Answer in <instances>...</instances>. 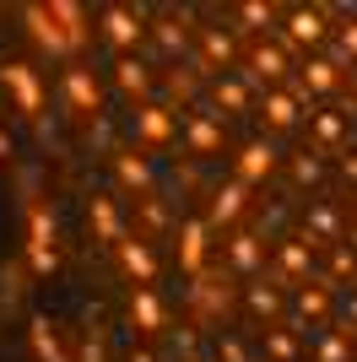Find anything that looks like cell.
Segmentation results:
<instances>
[{
	"label": "cell",
	"instance_id": "6da1fadb",
	"mask_svg": "<svg viewBox=\"0 0 357 362\" xmlns=\"http://www.w3.org/2000/svg\"><path fill=\"white\" fill-rule=\"evenodd\" d=\"M282 38L298 49V54H303V49H319L330 38V11L325 6H298V11H287Z\"/></svg>",
	"mask_w": 357,
	"mask_h": 362
},
{
	"label": "cell",
	"instance_id": "7a4b0ae2",
	"mask_svg": "<svg viewBox=\"0 0 357 362\" xmlns=\"http://www.w3.org/2000/svg\"><path fill=\"white\" fill-rule=\"evenodd\" d=\"M0 87L16 98V108H22L28 119L44 114V87H38V76H33L28 60H6V65H0Z\"/></svg>",
	"mask_w": 357,
	"mask_h": 362
},
{
	"label": "cell",
	"instance_id": "3957f363",
	"mask_svg": "<svg viewBox=\"0 0 357 362\" xmlns=\"http://www.w3.org/2000/svg\"><path fill=\"white\" fill-rule=\"evenodd\" d=\"M28 265L38 276H55L60 265V249H55V222H49L44 206H33L28 211Z\"/></svg>",
	"mask_w": 357,
	"mask_h": 362
},
{
	"label": "cell",
	"instance_id": "277c9868",
	"mask_svg": "<svg viewBox=\"0 0 357 362\" xmlns=\"http://www.w3.org/2000/svg\"><path fill=\"white\" fill-rule=\"evenodd\" d=\"M98 22H103V38L125 54V49H135L141 38H147V16L141 11H130V6H103L98 11Z\"/></svg>",
	"mask_w": 357,
	"mask_h": 362
},
{
	"label": "cell",
	"instance_id": "5b68a950",
	"mask_svg": "<svg viewBox=\"0 0 357 362\" xmlns=\"http://www.w3.org/2000/svg\"><path fill=\"white\" fill-rule=\"evenodd\" d=\"M174 114H168V108H157V103H141L135 108V119H130V136L141 141V151L147 146H168V141H174Z\"/></svg>",
	"mask_w": 357,
	"mask_h": 362
},
{
	"label": "cell",
	"instance_id": "8992f818",
	"mask_svg": "<svg viewBox=\"0 0 357 362\" xmlns=\"http://www.w3.org/2000/svg\"><path fill=\"white\" fill-rule=\"evenodd\" d=\"M22 22H28V33H33L38 49H49V54H76V44L65 38V28L49 16V6H22Z\"/></svg>",
	"mask_w": 357,
	"mask_h": 362
},
{
	"label": "cell",
	"instance_id": "52a82bcc",
	"mask_svg": "<svg viewBox=\"0 0 357 362\" xmlns=\"http://www.w3.org/2000/svg\"><path fill=\"white\" fill-rule=\"evenodd\" d=\"M206 238H211L206 216H184V222H178V265L190 276H200V265H206V249H211Z\"/></svg>",
	"mask_w": 357,
	"mask_h": 362
},
{
	"label": "cell",
	"instance_id": "ba28073f",
	"mask_svg": "<svg viewBox=\"0 0 357 362\" xmlns=\"http://www.w3.org/2000/svg\"><path fill=\"white\" fill-rule=\"evenodd\" d=\"M114 255H119V271L130 276L135 287H152V281H157V255H152L147 238H125Z\"/></svg>",
	"mask_w": 357,
	"mask_h": 362
},
{
	"label": "cell",
	"instance_id": "9c48e42d",
	"mask_svg": "<svg viewBox=\"0 0 357 362\" xmlns=\"http://www.w3.org/2000/svg\"><path fill=\"white\" fill-rule=\"evenodd\" d=\"M130 325H135V330H147V335L168 330V308H163V298H157L152 287H130Z\"/></svg>",
	"mask_w": 357,
	"mask_h": 362
},
{
	"label": "cell",
	"instance_id": "30bf717a",
	"mask_svg": "<svg viewBox=\"0 0 357 362\" xmlns=\"http://www.w3.org/2000/svg\"><path fill=\"white\" fill-rule=\"evenodd\" d=\"M184 146H190V157L222 151V124L211 119V114H184Z\"/></svg>",
	"mask_w": 357,
	"mask_h": 362
},
{
	"label": "cell",
	"instance_id": "8fae6325",
	"mask_svg": "<svg viewBox=\"0 0 357 362\" xmlns=\"http://www.w3.org/2000/svg\"><path fill=\"white\" fill-rule=\"evenodd\" d=\"M238 184H260V179H271L276 173V146L271 141H254V146H244L238 151Z\"/></svg>",
	"mask_w": 357,
	"mask_h": 362
},
{
	"label": "cell",
	"instance_id": "7c38bea8",
	"mask_svg": "<svg viewBox=\"0 0 357 362\" xmlns=\"http://www.w3.org/2000/svg\"><path fill=\"white\" fill-rule=\"evenodd\" d=\"M87 222H92V233H98V243H108V249H119V243H125V233H119V211H114V195H92Z\"/></svg>",
	"mask_w": 357,
	"mask_h": 362
},
{
	"label": "cell",
	"instance_id": "4fadbf2b",
	"mask_svg": "<svg viewBox=\"0 0 357 362\" xmlns=\"http://www.w3.org/2000/svg\"><path fill=\"white\" fill-rule=\"evenodd\" d=\"M28 341H33V357L38 362H71L65 346H60V335H55V325L44 314H28Z\"/></svg>",
	"mask_w": 357,
	"mask_h": 362
},
{
	"label": "cell",
	"instance_id": "5bb4252c",
	"mask_svg": "<svg viewBox=\"0 0 357 362\" xmlns=\"http://www.w3.org/2000/svg\"><path fill=\"white\" fill-rule=\"evenodd\" d=\"M260 119H266L271 130H293L298 124V98L282 92V87H271L266 98H260Z\"/></svg>",
	"mask_w": 357,
	"mask_h": 362
},
{
	"label": "cell",
	"instance_id": "9a60e30c",
	"mask_svg": "<svg viewBox=\"0 0 357 362\" xmlns=\"http://www.w3.org/2000/svg\"><path fill=\"white\" fill-rule=\"evenodd\" d=\"M244 65H249V81H282L287 76V54L276 44H254Z\"/></svg>",
	"mask_w": 357,
	"mask_h": 362
},
{
	"label": "cell",
	"instance_id": "2e32d148",
	"mask_svg": "<svg viewBox=\"0 0 357 362\" xmlns=\"http://www.w3.org/2000/svg\"><path fill=\"white\" fill-rule=\"evenodd\" d=\"M244 206H249V184L233 179V184H222V189L211 195V216H206V222H238Z\"/></svg>",
	"mask_w": 357,
	"mask_h": 362
},
{
	"label": "cell",
	"instance_id": "e0dca14e",
	"mask_svg": "<svg viewBox=\"0 0 357 362\" xmlns=\"http://www.w3.org/2000/svg\"><path fill=\"white\" fill-rule=\"evenodd\" d=\"M114 173H119V184H125V189H147V184H152L147 151H141V146H135V151H119V157H114Z\"/></svg>",
	"mask_w": 357,
	"mask_h": 362
},
{
	"label": "cell",
	"instance_id": "ac0fdd59",
	"mask_svg": "<svg viewBox=\"0 0 357 362\" xmlns=\"http://www.w3.org/2000/svg\"><path fill=\"white\" fill-rule=\"evenodd\" d=\"M49 16H55L60 28H65V38H71L76 49L87 44V11H81L76 0H49Z\"/></svg>",
	"mask_w": 357,
	"mask_h": 362
},
{
	"label": "cell",
	"instance_id": "d6986e66",
	"mask_svg": "<svg viewBox=\"0 0 357 362\" xmlns=\"http://www.w3.org/2000/svg\"><path fill=\"white\" fill-rule=\"evenodd\" d=\"M65 92H71L76 114H98V81H92L81 65H71V71H65Z\"/></svg>",
	"mask_w": 357,
	"mask_h": 362
},
{
	"label": "cell",
	"instance_id": "ffe728a7",
	"mask_svg": "<svg viewBox=\"0 0 357 362\" xmlns=\"http://www.w3.org/2000/svg\"><path fill=\"white\" fill-rule=\"evenodd\" d=\"M303 92H336L341 87V65L336 60H303Z\"/></svg>",
	"mask_w": 357,
	"mask_h": 362
},
{
	"label": "cell",
	"instance_id": "44dd1931",
	"mask_svg": "<svg viewBox=\"0 0 357 362\" xmlns=\"http://www.w3.org/2000/svg\"><path fill=\"white\" fill-rule=\"evenodd\" d=\"M211 103L227 108V114H249V81H238V76H222V81L211 87Z\"/></svg>",
	"mask_w": 357,
	"mask_h": 362
},
{
	"label": "cell",
	"instance_id": "7402d4cb",
	"mask_svg": "<svg viewBox=\"0 0 357 362\" xmlns=\"http://www.w3.org/2000/svg\"><path fill=\"white\" fill-rule=\"evenodd\" d=\"M298 314L309 319V325H319V319L330 314V281H303V292H298Z\"/></svg>",
	"mask_w": 357,
	"mask_h": 362
},
{
	"label": "cell",
	"instance_id": "603a6c76",
	"mask_svg": "<svg viewBox=\"0 0 357 362\" xmlns=\"http://www.w3.org/2000/svg\"><path fill=\"white\" fill-rule=\"evenodd\" d=\"M227 265H233V271H244V276H249L254 265H260V238H249V233H238V238L227 243Z\"/></svg>",
	"mask_w": 357,
	"mask_h": 362
},
{
	"label": "cell",
	"instance_id": "cb8c5ba5",
	"mask_svg": "<svg viewBox=\"0 0 357 362\" xmlns=\"http://www.w3.org/2000/svg\"><path fill=\"white\" fill-rule=\"evenodd\" d=\"M114 81H119V87H125V92H135V98H141V92L152 87L147 65H141V60H130V54H119V65H114Z\"/></svg>",
	"mask_w": 357,
	"mask_h": 362
},
{
	"label": "cell",
	"instance_id": "d4e9b609",
	"mask_svg": "<svg viewBox=\"0 0 357 362\" xmlns=\"http://www.w3.org/2000/svg\"><path fill=\"white\" fill-rule=\"evenodd\" d=\"M260 341H266V351H271L276 362H293V357H298V330H282V325H271Z\"/></svg>",
	"mask_w": 357,
	"mask_h": 362
},
{
	"label": "cell",
	"instance_id": "484cf974",
	"mask_svg": "<svg viewBox=\"0 0 357 362\" xmlns=\"http://www.w3.org/2000/svg\"><path fill=\"white\" fill-rule=\"evenodd\" d=\"M244 298H249V308H254V314H266V319H276V314H282V292L271 287V281H254V287L244 292Z\"/></svg>",
	"mask_w": 357,
	"mask_h": 362
},
{
	"label": "cell",
	"instance_id": "4316f807",
	"mask_svg": "<svg viewBox=\"0 0 357 362\" xmlns=\"http://www.w3.org/2000/svg\"><path fill=\"white\" fill-rule=\"evenodd\" d=\"M200 44H206V60L211 65H227V60H233V38H227L222 28H200Z\"/></svg>",
	"mask_w": 357,
	"mask_h": 362
},
{
	"label": "cell",
	"instance_id": "83f0119b",
	"mask_svg": "<svg viewBox=\"0 0 357 362\" xmlns=\"http://www.w3.org/2000/svg\"><path fill=\"white\" fill-rule=\"evenodd\" d=\"M276 259H282V271H287V276H303V271H309V243H303V238H287Z\"/></svg>",
	"mask_w": 357,
	"mask_h": 362
},
{
	"label": "cell",
	"instance_id": "f1b7e54d",
	"mask_svg": "<svg viewBox=\"0 0 357 362\" xmlns=\"http://www.w3.org/2000/svg\"><path fill=\"white\" fill-rule=\"evenodd\" d=\"M238 22H249V33H266L276 22V11L271 6H238Z\"/></svg>",
	"mask_w": 357,
	"mask_h": 362
},
{
	"label": "cell",
	"instance_id": "f546056e",
	"mask_svg": "<svg viewBox=\"0 0 357 362\" xmlns=\"http://www.w3.org/2000/svg\"><path fill=\"white\" fill-rule=\"evenodd\" d=\"M309 119H314V136L319 141H341L346 136V124L336 119V114H309Z\"/></svg>",
	"mask_w": 357,
	"mask_h": 362
},
{
	"label": "cell",
	"instance_id": "4dcf8cb0",
	"mask_svg": "<svg viewBox=\"0 0 357 362\" xmlns=\"http://www.w3.org/2000/svg\"><path fill=\"white\" fill-rule=\"evenodd\" d=\"M336 38H341V60H352V65H357V11L346 16L341 28H336Z\"/></svg>",
	"mask_w": 357,
	"mask_h": 362
},
{
	"label": "cell",
	"instance_id": "1f68e13d",
	"mask_svg": "<svg viewBox=\"0 0 357 362\" xmlns=\"http://www.w3.org/2000/svg\"><path fill=\"white\" fill-rule=\"evenodd\" d=\"M22 298V271H0V308H16Z\"/></svg>",
	"mask_w": 357,
	"mask_h": 362
},
{
	"label": "cell",
	"instance_id": "d6a6232c",
	"mask_svg": "<svg viewBox=\"0 0 357 362\" xmlns=\"http://www.w3.org/2000/svg\"><path fill=\"white\" fill-rule=\"evenodd\" d=\"M352 351H346V335H325L319 341V362H346Z\"/></svg>",
	"mask_w": 357,
	"mask_h": 362
},
{
	"label": "cell",
	"instance_id": "836d02e7",
	"mask_svg": "<svg viewBox=\"0 0 357 362\" xmlns=\"http://www.w3.org/2000/svg\"><path fill=\"white\" fill-rule=\"evenodd\" d=\"M141 211H147V227H163V222H168V206H163L157 195H147V200H141Z\"/></svg>",
	"mask_w": 357,
	"mask_h": 362
},
{
	"label": "cell",
	"instance_id": "e575fe53",
	"mask_svg": "<svg viewBox=\"0 0 357 362\" xmlns=\"http://www.w3.org/2000/svg\"><path fill=\"white\" fill-rule=\"evenodd\" d=\"M314 233H319V238H336V211H330V206L314 211Z\"/></svg>",
	"mask_w": 357,
	"mask_h": 362
},
{
	"label": "cell",
	"instance_id": "d590c367",
	"mask_svg": "<svg viewBox=\"0 0 357 362\" xmlns=\"http://www.w3.org/2000/svg\"><path fill=\"white\" fill-rule=\"evenodd\" d=\"M293 173H298L303 184H314V179H319V163H314V151H303V157H298V163H293Z\"/></svg>",
	"mask_w": 357,
	"mask_h": 362
},
{
	"label": "cell",
	"instance_id": "8d00e7d4",
	"mask_svg": "<svg viewBox=\"0 0 357 362\" xmlns=\"http://www.w3.org/2000/svg\"><path fill=\"white\" fill-rule=\"evenodd\" d=\"M152 33H157V38H163L168 49H184V28H174V22H157Z\"/></svg>",
	"mask_w": 357,
	"mask_h": 362
},
{
	"label": "cell",
	"instance_id": "74e56055",
	"mask_svg": "<svg viewBox=\"0 0 357 362\" xmlns=\"http://www.w3.org/2000/svg\"><path fill=\"white\" fill-rule=\"evenodd\" d=\"M81 362H103V341H98V330H87V341H81Z\"/></svg>",
	"mask_w": 357,
	"mask_h": 362
},
{
	"label": "cell",
	"instance_id": "f35d334b",
	"mask_svg": "<svg viewBox=\"0 0 357 362\" xmlns=\"http://www.w3.org/2000/svg\"><path fill=\"white\" fill-rule=\"evenodd\" d=\"M341 173H346V179H357V151H346V163H341Z\"/></svg>",
	"mask_w": 357,
	"mask_h": 362
},
{
	"label": "cell",
	"instance_id": "ab89813d",
	"mask_svg": "<svg viewBox=\"0 0 357 362\" xmlns=\"http://www.w3.org/2000/svg\"><path fill=\"white\" fill-rule=\"evenodd\" d=\"M125 362H152V351H130V357H125Z\"/></svg>",
	"mask_w": 357,
	"mask_h": 362
},
{
	"label": "cell",
	"instance_id": "60d3db41",
	"mask_svg": "<svg viewBox=\"0 0 357 362\" xmlns=\"http://www.w3.org/2000/svg\"><path fill=\"white\" fill-rule=\"evenodd\" d=\"M0 157H11V141H6V130H0Z\"/></svg>",
	"mask_w": 357,
	"mask_h": 362
},
{
	"label": "cell",
	"instance_id": "b9f144b4",
	"mask_svg": "<svg viewBox=\"0 0 357 362\" xmlns=\"http://www.w3.org/2000/svg\"><path fill=\"white\" fill-rule=\"evenodd\" d=\"M352 319H357V298H352V303H346V325H352Z\"/></svg>",
	"mask_w": 357,
	"mask_h": 362
}]
</instances>
